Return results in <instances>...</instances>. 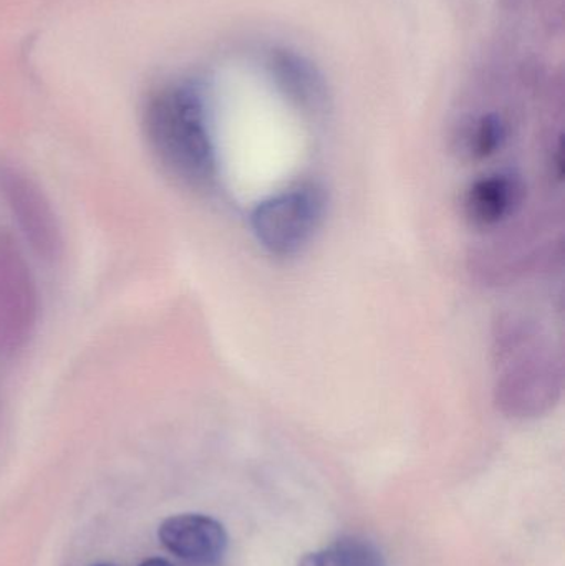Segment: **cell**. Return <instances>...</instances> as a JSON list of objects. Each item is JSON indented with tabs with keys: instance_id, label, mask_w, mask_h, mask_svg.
I'll use <instances>...</instances> for the list:
<instances>
[{
	"instance_id": "1",
	"label": "cell",
	"mask_w": 565,
	"mask_h": 566,
	"mask_svg": "<svg viewBox=\"0 0 565 566\" xmlns=\"http://www.w3.org/2000/svg\"><path fill=\"white\" fill-rule=\"evenodd\" d=\"M146 142L159 165L182 185L209 189L218 179V156L201 96L188 86H169L146 103Z\"/></svg>"
},
{
	"instance_id": "2",
	"label": "cell",
	"mask_w": 565,
	"mask_h": 566,
	"mask_svg": "<svg viewBox=\"0 0 565 566\" xmlns=\"http://www.w3.org/2000/svg\"><path fill=\"white\" fill-rule=\"evenodd\" d=\"M327 195L317 182H302L255 206L251 229L275 258H292L311 244L327 216Z\"/></svg>"
},
{
	"instance_id": "3",
	"label": "cell",
	"mask_w": 565,
	"mask_h": 566,
	"mask_svg": "<svg viewBox=\"0 0 565 566\" xmlns=\"http://www.w3.org/2000/svg\"><path fill=\"white\" fill-rule=\"evenodd\" d=\"M40 293L19 239L0 228V358L20 355L39 326Z\"/></svg>"
},
{
	"instance_id": "4",
	"label": "cell",
	"mask_w": 565,
	"mask_h": 566,
	"mask_svg": "<svg viewBox=\"0 0 565 566\" xmlns=\"http://www.w3.org/2000/svg\"><path fill=\"white\" fill-rule=\"evenodd\" d=\"M0 201L39 261L53 264L65 248L62 222L42 186L17 166L0 163Z\"/></svg>"
},
{
	"instance_id": "5",
	"label": "cell",
	"mask_w": 565,
	"mask_h": 566,
	"mask_svg": "<svg viewBox=\"0 0 565 566\" xmlns=\"http://www.w3.org/2000/svg\"><path fill=\"white\" fill-rule=\"evenodd\" d=\"M158 537L166 551L195 565L219 564L229 545L224 525L202 514L166 518L159 525Z\"/></svg>"
},
{
	"instance_id": "6",
	"label": "cell",
	"mask_w": 565,
	"mask_h": 566,
	"mask_svg": "<svg viewBox=\"0 0 565 566\" xmlns=\"http://www.w3.org/2000/svg\"><path fill=\"white\" fill-rule=\"evenodd\" d=\"M523 186L516 176L494 172L477 179L464 195V214L474 228H496L520 208Z\"/></svg>"
},
{
	"instance_id": "7",
	"label": "cell",
	"mask_w": 565,
	"mask_h": 566,
	"mask_svg": "<svg viewBox=\"0 0 565 566\" xmlns=\"http://www.w3.org/2000/svg\"><path fill=\"white\" fill-rule=\"evenodd\" d=\"M299 566H387L380 548L360 537H342L328 547L311 552Z\"/></svg>"
},
{
	"instance_id": "8",
	"label": "cell",
	"mask_w": 565,
	"mask_h": 566,
	"mask_svg": "<svg viewBox=\"0 0 565 566\" xmlns=\"http://www.w3.org/2000/svg\"><path fill=\"white\" fill-rule=\"evenodd\" d=\"M506 142V126L498 116H483L468 135L467 149L473 159H486Z\"/></svg>"
},
{
	"instance_id": "9",
	"label": "cell",
	"mask_w": 565,
	"mask_h": 566,
	"mask_svg": "<svg viewBox=\"0 0 565 566\" xmlns=\"http://www.w3.org/2000/svg\"><path fill=\"white\" fill-rule=\"evenodd\" d=\"M139 566H175L171 562L165 560V558H148V560L143 562Z\"/></svg>"
},
{
	"instance_id": "10",
	"label": "cell",
	"mask_w": 565,
	"mask_h": 566,
	"mask_svg": "<svg viewBox=\"0 0 565 566\" xmlns=\"http://www.w3.org/2000/svg\"><path fill=\"white\" fill-rule=\"evenodd\" d=\"M95 566H112V565H95Z\"/></svg>"
}]
</instances>
